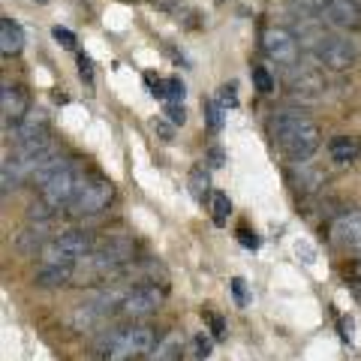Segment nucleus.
<instances>
[{
	"mask_svg": "<svg viewBox=\"0 0 361 361\" xmlns=\"http://www.w3.org/2000/svg\"><path fill=\"white\" fill-rule=\"evenodd\" d=\"M268 133H271V142L277 145V151L283 154V160L298 163V166L307 163L322 142L316 121L295 109L277 111V115L268 121Z\"/></svg>",
	"mask_w": 361,
	"mask_h": 361,
	"instance_id": "nucleus-1",
	"label": "nucleus"
},
{
	"mask_svg": "<svg viewBox=\"0 0 361 361\" xmlns=\"http://www.w3.org/2000/svg\"><path fill=\"white\" fill-rule=\"evenodd\" d=\"M157 349V334L145 325H133V329H123L109 334L103 343H99V358L103 361H139L145 355H154Z\"/></svg>",
	"mask_w": 361,
	"mask_h": 361,
	"instance_id": "nucleus-2",
	"label": "nucleus"
},
{
	"mask_svg": "<svg viewBox=\"0 0 361 361\" xmlns=\"http://www.w3.org/2000/svg\"><path fill=\"white\" fill-rule=\"evenodd\" d=\"M94 250H97V244H94V238H90L87 232L70 229V232L58 235L54 241H49V247L39 253V259H42V265H66V268H75L82 259H87Z\"/></svg>",
	"mask_w": 361,
	"mask_h": 361,
	"instance_id": "nucleus-3",
	"label": "nucleus"
},
{
	"mask_svg": "<svg viewBox=\"0 0 361 361\" xmlns=\"http://www.w3.org/2000/svg\"><path fill=\"white\" fill-rule=\"evenodd\" d=\"M111 199H115L111 180H106L99 172L82 175V184H78L75 196H73L70 205H66V211H70L73 217H94V214L106 211L111 205Z\"/></svg>",
	"mask_w": 361,
	"mask_h": 361,
	"instance_id": "nucleus-4",
	"label": "nucleus"
},
{
	"mask_svg": "<svg viewBox=\"0 0 361 361\" xmlns=\"http://www.w3.org/2000/svg\"><path fill=\"white\" fill-rule=\"evenodd\" d=\"M262 51L271 61L286 66V70L301 63L298 61L301 58V42L295 37V30H289V27H265L262 30Z\"/></svg>",
	"mask_w": 361,
	"mask_h": 361,
	"instance_id": "nucleus-5",
	"label": "nucleus"
},
{
	"mask_svg": "<svg viewBox=\"0 0 361 361\" xmlns=\"http://www.w3.org/2000/svg\"><path fill=\"white\" fill-rule=\"evenodd\" d=\"M78 184H82V175H78L75 163L66 160V163L58 169V172H54V175L39 187V193H42V199L49 202L54 211H58L61 205H70V202H73Z\"/></svg>",
	"mask_w": 361,
	"mask_h": 361,
	"instance_id": "nucleus-6",
	"label": "nucleus"
},
{
	"mask_svg": "<svg viewBox=\"0 0 361 361\" xmlns=\"http://www.w3.org/2000/svg\"><path fill=\"white\" fill-rule=\"evenodd\" d=\"M316 61L331 73H343L358 61V45L349 37H329L319 49H316Z\"/></svg>",
	"mask_w": 361,
	"mask_h": 361,
	"instance_id": "nucleus-7",
	"label": "nucleus"
},
{
	"mask_svg": "<svg viewBox=\"0 0 361 361\" xmlns=\"http://www.w3.org/2000/svg\"><path fill=\"white\" fill-rule=\"evenodd\" d=\"M160 304H163V289H157L154 283H139V286H133L130 292L121 295L118 310L127 316V319H139V316L154 313Z\"/></svg>",
	"mask_w": 361,
	"mask_h": 361,
	"instance_id": "nucleus-8",
	"label": "nucleus"
},
{
	"mask_svg": "<svg viewBox=\"0 0 361 361\" xmlns=\"http://www.w3.org/2000/svg\"><path fill=\"white\" fill-rule=\"evenodd\" d=\"M322 21H329L337 30L355 33L361 27V4L358 0H325Z\"/></svg>",
	"mask_w": 361,
	"mask_h": 361,
	"instance_id": "nucleus-9",
	"label": "nucleus"
},
{
	"mask_svg": "<svg viewBox=\"0 0 361 361\" xmlns=\"http://www.w3.org/2000/svg\"><path fill=\"white\" fill-rule=\"evenodd\" d=\"M0 109H4V123L9 127V123H18L27 118V94L25 87L16 85V82H4V87H0Z\"/></svg>",
	"mask_w": 361,
	"mask_h": 361,
	"instance_id": "nucleus-10",
	"label": "nucleus"
},
{
	"mask_svg": "<svg viewBox=\"0 0 361 361\" xmlns=\"http://www.w3.org/2000/svg\"><path fill=\"white\" fill-rule=\"evenodd\" d=\"M331 241L337 247H358L361 244V208L343 211L341 217L331 223Z\"/></svg>",
	"mask_w": 361,
	"mask_h": 361,
	"instance_id": "nucleus-11",
	"label": "nucleus"
},
{
	"mask_svg": "<svg viewBox=\"0 0 361 361\" xmlns=\"http://www.w3.org/2000/svg\"><path fill=\"white\" fill-rule=\"evenodd\" d=\"M286 78H289V90L298 97H316V94H322V87H325L322 75L316 70H310V66H301V63L292 66Z\"/></svg>",
	"mask_w": 361,
	"mask_h": 361,
	"instance_id": "nucleus-12",
	"label": "nucleus"
},
{
	"mask_svg": "<svg viewBox=\"0 0 361 361\" xmlns=\"http://www.w3.org/2000/svg\"><path fill=\"white\" fill-rule=\"evenodd\" d=\"M33 283L42 286V289H61V286H70L75 283V268H66V265H39Z\"/></svg>",
	"mask_w": 361,
	"mask_h": 361,
	"instance_id": "nucleus-13",
	"label": "nucleus"
},
{
	"mask_svg": "<svg viewBox=\"0 0 361 361\" xmlns=\"http://www.w3.org/2000/svg\"><path fill=\"white\" fill-rule=\"evenodd\" d=\"M45 235H49V226H45V223H37V226H27V229H21L18 235H16V247H18V253H42L45 250V247H49V244H45Z\"/></svg>",
	"mask_w": 361,
	"mask_h": 361,
	"instance_id": "nucleus-14",
	"label": "nucleus"
},
{
	"mask_svg": "<svg viewBox=\"0 0 361 361\" xmlns=\"http://www.w3.org/2000/svg\"><path fill=\"white\" fill-rule=\"evenodd\" d=\"M329 154L334 163H353L361 157V139L358 135H334L329 142Z\"/></svg>",
	"mask_w": 361,
	"mask_h": 361,
	"instance_id": "nucleus-15",
	"label": "nucleus"
},
{
	"mask_svg": "<svg viewBox=\"0 0 361 361\" xmlns=\"http://www.w3.org/2000/svg\"><path fill=\"white\" fill-rule=\"evenodd\" d=\"M21 45H25V30H21V25L13 18H4L0 21V51L9 58V54L21 51Z\"/></svg>",
	"mask_w": 361,
	"mask_h": 361,
	"instance_id": "nucleus-16",
	"label": "nucleus"
},
{
	"mask_svg": "<svg viewBox=\"0 0 361 361\" xmlns=\"http://www.w3.org/2000/svg\"><path fill=\"white\" fill-rule=\"evenodd\" d=\"M205 121H208V127L214 133H220L223 130V121H226V106L220 103L217 97L214 99H205Z\"/></svg>",
	"mask_w": 361,
	"mask_h": 361,
	"instance_id": "nucleus-17",
	"label": "nucleus"
},
{
	"mask_svg": "<svg viewBox=\"0 0 361 361\" xmlns=\"http://www.w3.org/2000/svg\"><path fill=\"white\" fill-rule=\"evenodd\" d=\"M229 211H232V205H229V196L226 193H211V217H214V223L217 226H223L226 220H229Z\"/></svg>",
	"mask_w": 361,
	"mask_h": 361,
	"instance_id": "nucleus-18",
	"label": "nucleus"
},
{
	"mask_svg": "<svg viewBox=\"0 0 361 361\" xmlns=\"http://www.w3.org/2000/svg\"><path fill=\"white\" fill-rule=\"evenodd\" d=\"M190 193L199 202H205V196H208V172L202 166H196L193 172H190Z\"/></svg>",
	"mask_w": 361,
	"mask_h": 361,
	"instance_id": "nucleus-19",
	"label": "nucleus"
},
{
	"mask_svg": "<svg viewBox=\"0 0 361 361\" xmlns=\"http://www.w3.org/2000/svg\"><path fill=\"white\" fill-rule=\"evenodd\" d=\"M250 75H253V85L259 94H271V90H274V75H271L265 66H253Z\"/></svg>",
	"mask_w": 361,
	"mask_h": 361,
	"instance_id": "nucleus-20",
	"label": "nucleus"
},
{
	"mask_svg": "<svg viewBox=\"0 0 361 361\" xmlns=\"http://www.w3.org/2000/svg\"><path fill=\"white\" fill-rule=\"evenodd\" d=\"M51 214H54V208H51L45 199H39V202H30L27 220H30V223H33V220H37V223H49V220H51Z\"/></svg>",
	"mask_w": 361,
	"mask_h": 361,
	"instance_id": "nucleus-21",
	"label": "nucleus"
},
{
	"mask_svg": "<svg viewBox=\"0 0 361 361\" xmlns=\"http://www.w3.org/2000/svg\"><path fill=\"white\" fill-rule=\"evenodd\" d=\"M163 85H166V94H163L166 103H184L187 87H184V82H180V78H166Z\"/></svg>",
	"mask_w": 361,
	"mask_h": 361,
	"instance_id": "nucleus-22",
	"label": "nucleus"
},
{
	"mask_svg": "<svg viewBox=\"0 0 361 361\" xmlns=\"http://www.w3.org/2000/svg\"><path fill=\"white\" fill-rule=\"evenodd\" d=\"M166 118H169V121H172V123H175V127H178V123H184V121H187V111H184V103H166Z\"/></svg>",
	"mask_w": 361,
	"mask_h": 361,
	"instance_id": "nucleus-23",
	"label": "nucleus"
},
{
	"mask_svg": "<svg viewBox=\"0 0 361 361\" xmlns=\"http://www.w3.org/2000/svg\"><path fill=\"white\" fill-rule=\"evenodd\" d=\"M51 37H54V42H58V45H63V49H70V51L75 49V37L66 27H54Z\"/></svg>",
	"mask_w": 361,
	"mask_h": 361,
	"instance_id": "nucleus-24",
	"label": "nucleus"
},
{
	"mask_svg": "<svg viewBox=\"0 0 361 361\" xmlns=\"http://www.w3.org/2000/svg\"><path fill=\"white\" fill-rule=\"evenodd\" d=\"M78 75L85 78V85H94V63L87 54H78Z\"/></svg>",
	"mask_w": 361,
	"mask_h": 361,
	"instance_id": "nucleus-25",
	"label": "nucleus"
},
{
	"mask_svg": "<svg viewBox=\"0 0 361 361\" xmlns=\"http://www.w3.org/2000/svg\"><path fill=\"white\" fill-rule=\"evenodd\" d=\"M295 6L301 9V13L322 16V9H325V0H295Z\"/></svg>",
	"mask_w": 361,
	"mask_h": 361,
	"instance_id": "nucleus-26",
	"label": "nucleus"
},
{
	"mask_svg": "<svg viewBox=\"0 0 361 361\" xmlns=\"http://www.w3.org/2000/svg\"><path fill=\"white\" fill-rule=\"evenodd\" d=\"M220 103L226 106V109H235V106H238V94H235V85H226L223 90H220Z\"/></svg>",
	"mask_w": 361,
	"mask_h": 361,
	"instance_id": "nucleus-27",
	"label": "nucleus"
},
{
	"mask_svg": "<svg viewBox=\"0 0 361 361\" xmlns=\"http://www.w3.org/2000/svg\"><path fill=\"white\" fill-rule=\"evenodd\" d=\"M211 353H214V343H211V337L199 334V337H196V355H199V358H208Z\"/></svg>",
	"mask_w": 361,
	"mask_h": 361,
	"instance_id": "nucleus-28",
	"label": "nucleus"
},
{
	"mask_svg": "<svg viewBox=\"0 0 361 361\" xmlns=\"http://www.w3.org/2000/svg\"><path fill=\"white\" fill-rule=\"evenodd\" d=\"M151 127H154V133L160 135V139H166V142H169V139H172V135H175V123H166V121H154Z\"/></svg>",
	"mask_w": 361,
	"mask_h": 361,
	"instance_id": "nucleus-29",
	"label": "nucleus"
},
{
	"mask_svg": "<svg viewBox=\"0 0 361 361\" xmlns=\"http://www.w3.org/2000/svg\"><path fill=\"white\" fill-rule=\"evenodd\" d=\"M232 292H235V301H238L241 307H244V304H247V289H244V280H241V277L232 280Z\"/></svg>",
	"mask_w": 361,
	"mask_h": 361,
	"instance_id": "nucleus-30",
	"label": "nucleus"
},
{
	"mask_svg": "<svg viewBox=\"0 0 361 361\" xmlns=\"http://www.w3.org/2000/svg\"><path fill=\"white\" fill-rule=\"evenodd\" d=\"M238 238H241V244L247 247V250H256V247H259V238H256V235H250V232H247V226H241Z\"/></svg>",
	"mask_w": 361,
	"mask_h": 361,
	"instance_id": "nucleus-31",
	"label": "nucleus"
},
{
	"mask_svg": "<svg viewBox=\"0 0 361 361\" xmlns=\"http://www.w3.org/2000/svg\"><path fill=\"white\" fill-rule=\"evenodd\" d=\"M208 163H211L214 169L223 166V151H220V148H211V151H208Z\"/></svg>",
	"mask_w": 361,
	"mask_h": 361,
	"instance_id": "nucleus-32",
	"label": "nucleus"
},
{
	"mask_svg": "<svg viewBox=\"0 0 361 361\" xmlns=\"http://www.w3.org/2000/svg\"><path fill=\"white\" fill-rule=\"evenodd\" d=\"M205 316H208V319L214 322V334H217V337H220V334H223V319H220V316H217V313H211V310H208Z\"/></svg>",
	"mask_w": 361,
	"mask_h": 361,
	"instance_id": "nucleus-33",
	"label": "nucleus"
},
{
	"mask_svg": "<svg viewBox=\"0 0 361 361\" xmlns=\"http://www.w3.org/2000/svg\"><path fill=\"white\" fill-rule=\"evenodd\" d=\"M353 271H355V277L361 280V259H358V262H355V268H353Z\"/></svg>",
	"mask_w": 361,
	"mask_h": 361,
	"instance_id": "nucleus-34",
	"label": "nucleus"
},
{
	"mask_svg": "<svg viewBox=\"0 0 361 361\" xmlns=\"http://www.w3.org/2000/svg\"><path fill=\"white\" fill-rule=\"evenodd\" d=\"M355 292H358V298H361V283H358V289H355Z\"/></svg>",
	"mask_w": 361,
	"mask_h": 361,
	"instance_id": "nucleus-35",
	"label": "nucleus"
},
{
	"mask_svg": "<svg viewBox=\"0 0 361 361\" xmlns=\"http://www.w3.org/2000/svg\"><path fill=\"white\" fill-rule=\"evenodd\" d=\"M175 361H178V358H175Z\"/></svg>",
	"mask_w": 361,
	"mask_h": 361,
	"instance_id": "nucleus-36",
	"label": "nucleus"
}]
</instances>
